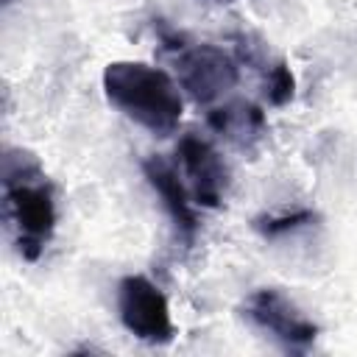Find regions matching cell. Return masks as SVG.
<instances>
[{
	"instance_id": "3957f363",
	"label": "cell",
	"mask_w": 357,
	"mask_h": 357,
	"mask_svg": "<svg viewBox=\"0 0 357 357\" xmlns=\"http://www.w3.org/2000/svg\"><path fill=\"white\" fill-rule=\"evenodd\" d=\"M117 315L120 324L142 343L165 346L173 340L176 326L165 293L139 273L123 276L117 284Z\"/></svg>"
},
{
	"instance_id": "277c9868",
	"label": "cell",
	"mask_w": 357,
	"mask_h": 357,
	"mask_svg": "<svg viewBox=\"0 0 357 357\" xmlns=\"http://www.w3.org/2000/svg\"><path fill=\"white\" fill-rule=\"evenodd\" d=\"M178 86L198 103L209 106L218 98H223L229 89L237 86V61L215 45H178Z\"/></svg>"
},
{
	"instance_id": "30bf717a",
	"label": "cell",
	"mask_w": 357,
	"mask_h": 357,
	"mask_svg": "<svg viewBox=\"0 0 357 357\" xmlns=\"http://www.w3.org/2000/svg\"><path fill=\"white\" fill-rule=\"evenodd\" d=\"M310 223H315V212H312V209H298V212H290V215H268V218H257V220H254V229H257L262 237L273 240V237H282V234L296 231V229L310 226Z\"/></svg>"
},
{
	"instance_id": "ba28073f",
	"label": "cell",
	"mask_w": 357,
	"mask_h": 357,
	"mask_svg": "<svg viewBox=\"0 0 357 357\" xmlns=\"http://www.w3.org/2000/svg\"><path fill=\"white\" fill-rule=\"evenodd\" d=\"M209 126L220 137L231 139L240 148H248L251 142H257L268 128L262 109L248 103V100H237V103H226L220 109H212L209 112Z\"/></svg>"
},
{
	"instance_id": "7a4b0ae2",
	"label": "cell",
	"mask_w": 357,
	"mask_h": 357,
	"mask_svg": "<svg viewBox=\"0 0 357 357\" xmlns=\"http://www.w3.org/2000/svg\"><path fill=\"white\" fill-rule=\"evenodd\" d=\"M103 95L117 112L156 137L173 134L181 123L184 100L178 84L153 64L109 61L103 67Z\"/></svg>"
},
{
	"instance_id": "9c48e42d",
	"label": "cell",
	"mask_w": 357,
	"mask_h": 357,
	"mask_svg": "<svg viewBox=\"0 0 357 357\" xmlns=\"http://www.w3.org/2000/svg\"><path fill=\"white\" fill-rule=\"evenodd\" d=\"M296 95V75L284 59L265 67V98L271 106H287Z\"/></svg>"
},
{
	"instance_id": "8fae6325",
	"label": "cell",
	"mask_w": 357,
	"mask_h": 357,
	"mask_svg": "<svg viewBox=\"0 0 357 357\" xmlns=\"http://www.w3.org/2000/svg\"><path fill=\"white\" fill-rule=\"evenodd\" d=\"M215 3H231V0H215Z\"/></svg>"
},
{
	"instance_id": "6da1fadb",
	"label": "cell",
	"mask_w": 357,
	"mask_h": 357,
	"mask_svg": "<svg viewBox=\"0 0 357 357\" xmlns=\"http://www.w3.org/2000/svg\"><path fill=\"white\" fill-rule=\"evenodd\" d=\"M3 206L22 259L36 262L56 231V198L42 165L22 148L3 156Z\"/></svg>"
},
{
	"instance_id": "52a82bcc",
	"label": "cell",
	"mask_w": 357,
	"mask_h": 357,
	"mask_svg": "<svg viewBox=\"0 0 357 357\" xmlns=\"http://www.w3.org/2000/svg\"><path fill=\"white\" fill-rule=\"evenodd\" d=\"M142 173L148 178V184L153 187V192L159 195L167 218L173 220L176 226V234L181 237V243L192 245L195 234H198V218H195V209H192V192L184 187L178 170L159 153L142 159Z\"/></svg>"
},
{
	"instance_id": "5b68a950",
	"label": "cell",
	"mask_w": 357,
	"mask_h": 357,
	"mask_svg": "<svg viewBox=\"0 0 357 357\" xmlns=\"http://www.w3.org/2000/svg\"><path fill=\"white\" fill-rule=\"evenodd\" d=\"M243 315L254 326L268 332L276 343H282L284 349H293V351L307 349L318 337V326L276 287L254 290L243 304Z\"/></svg>"
},
{
	"instance_id": "8992f818",
	"label": "cell",
	"mask_w": 357,
	"mask_h": 357,
	"mask_svg": "<svg viewBox=\"0 0 357 357\" xmlns=\"http://www.w3.org/2000/svg\"><path fill=\"white\" fill-rule=\"evenodd\" d=\"M178 165L190 178V192L201 206H220L229 190V170L220 153L198 134H184L176 145Z\"/></svg>"
}]
</instances>
